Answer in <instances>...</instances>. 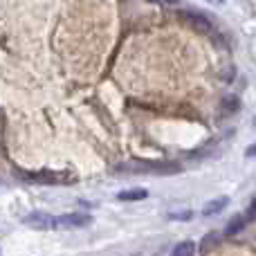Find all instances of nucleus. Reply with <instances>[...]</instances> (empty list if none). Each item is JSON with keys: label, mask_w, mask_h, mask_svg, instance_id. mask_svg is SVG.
Instances as JSON below:
<instances>
[{"label": "nucleus", "mask_w": 256, "mask_h": 256, "mask_svg": "<svg viewBox=\"0 0 256 256\" xmlns=\"http://www.w3.org/2000/svg\"><path fill=\"white\" fill-rule=\"evenodd\" d=\"M180 164L176 162H146V160H132V162L117 164V173H158V176H166V173H180Z\"/></svg>", "instance_id": "obj_1"}, {"label": "nucleus", "mask_w": 256, "mask_h": 256, "mask_svg": "<svg viewBox=\"0 0 256 256\" xmlns=\"http://www.w3.org/2000/svg\"><path fill=\"white\" fill-rule=\"evenodd\" d=\"M88 225H92V216L84 212H72L54 218V230H81Z\"/></svg>", "instance_id": "obj_2"}, {"label": "nucleus", "mask_w": 256, "mask_h": 256, "mask_svg": "<svg viewBox=\"0 0 256 256\" xmlns=\"http://www.w3.org/2000/svg\"><path fill=\"white\" fill-rule=\"evenodd\" d=\"M22 225L34 227V230H54V216L45 212H32L22 216Z\"/></svg>", "instance_id": "obj_3"}, {"label": "nucleus", "mask_w": 256, "mask_h": 256, "mask_svg": "<svg viewBox=\"0 0 256 256\" xmlns=\"http://www.w3.org/2000/svg\"><path fill=\"white\" fill-rule=\"evenodd\" d=\"M180 16L184 18V20L189 22L191 27H196L198 32H209V30H212V20H209V18L204 16V14L189 12V9H186V12H180Z\"/></svg>", "instance_id": "obj_4"}, {"label": "nucleus", "mask_w": 256, "mask_h": 256, "mask_svg": "<svg viewBox=\"0 0 256 256\" xmlns=\"http://www.w3.org/2000/svg\"><path fill=\"white\" fill-rule=\"evenodd\" d=\"M25 178L27 180H34V182H43V184H58V182H63L61 171H34Z\"/></svg>", "instance_id": "obj_5"}, {"label": "nucleus", "mask_w": 256, "mask_h": 256, "mask_svg": "<svg viewBox=\"0 0 256 256\" xmlns=\"http://www.w3.org/2000/svg\"><path fill=\"white\" fill-rule=\"evenodd\" d=\"M227 204H230V198H227V196H220V198L209 200V202L204 204V209H202V216H216V214H220Z\"/></svg>", "instance_id": "obj_6"}, {"label": "nucleus", "mask_w": 256, "mask_h": 256, "mask_svg": "<svg viewBox=\"0 0 256 256\" xmlns=\"http://www.w3.org/2000/svg\"><path fill=\"white\" fill-rule=\"evenodd\" d=\"M248 216H245V214H238V216H234L232 218L230 222H227V227H225V234L227 236H234V234H238L240 230H243L245 225H248Z\"/></svg>", "instance_id": "obj_7"}, {"label": "nucleus", "mask_w": 256, "mask_h": 256, "mask_svg": "<svg viewBox=\"0 0 256 256\" xmlns=\"http://www.w3.org/2000/svg\"><path fill=\"white\" fill-rule=\"evenodd\" d=\"M238 108H240V99L234 97V94L225 97V99H222V104H220V112H222V115H234Z\"/></svg>", "instance_id": "obj_8"}, {"label": "nucleus", "mask_w": 256, "mask_h": 256, "mask_svg": "<svg viewBox=\"0 0 256 256\" xmlns=\"http://www.w3.org/2000/svg\"><path fill=\"white\" fill-rule=\"evenodd\" d=\"M196 254V243L194 240H182V243L176 245L171 256H194Z\"/></svg>", "instance_id": "obj_9"}, {"label": "nucleus", "mask_w": 256, "mask_h": 256, "mask_svg": "<svg viewBox=\"0 0 256 256\" xmlns=\"http://www.w3.org/2000/svg\"><path fill=\"white\" fill-rule=\"evenodd\" d=\"M146 189H130V191H122V194H117V200H124V202H128V200H144L146 198Z\"/></svg>", "instance_id": "obj_10"}, {"label": "nucleus", "mask_w": 256, "mask_h": 256, "mask_svg": "<svg viewBox=\"0 0 256 256\" xmlns=\"http://www.w3.org/2000/svg\"><path fill=\"white\" fill-rule=\"evenodd\" d=\"M216 240H218V236H216V234H209L207 238L202 240V252H209V250H212L214 245H216Z\"/></svg>", "instance_id": "obj_11"}, {"label": "nucleus", "mask_w": 256, "mask_h": 256, "mask_svg": "<svg viewBox=\"0 0 256 256\" xmlns=\"http://www.w3.org/2000/svg\"><path fill=\"white\" fill-rule=\"evenodd\" d=\"M171 220H189L191 218V212H180V214H168Z\"/></svg>", "instance_id": "obj_12"}, {"label": "nucleus", "mask_w": 256, "mask_h": 256, "mask_svg": "<svg viewBox=\"0 0 256 256\" xmlns=\"http://www.w3.org/2000/svg\"><path fill=\"white\" fill-rule=\"evenodd\" d=\"M164 4H178V0H162Z\"/></svg>", "instance_id": "obj_13"}]
</instances>
